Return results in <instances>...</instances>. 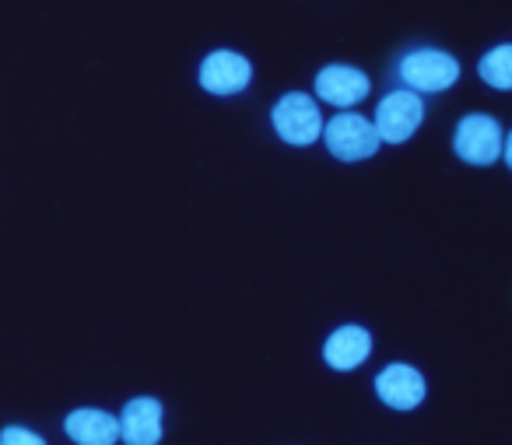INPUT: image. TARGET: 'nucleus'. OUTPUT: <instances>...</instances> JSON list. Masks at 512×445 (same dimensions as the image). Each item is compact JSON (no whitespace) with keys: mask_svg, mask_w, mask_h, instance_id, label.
Segmentation results:
<instances>
[{"mask_svg":"<svg viewBox=\"0 0 512 445\" xmlns=\"http://www.w3.org/2000/svg\"><path fill=\"white\" fill-rule=\"evenodd\" d=\"M320 137H323V144H327L330 155L341 158V162H365V158H372L379 148H383L372 120H365V116H358V113L334 116L330 123H323Z\"/></svg>","mask_w":512,"mask_h":445,"instance_id":"obj_1","label":"nucleus"},{"mask_svg":"<svg viewBox=\"0 0 512 445\" xmlns=\"http://www.w3.org/2000/svg\"><path fill=\"white\" fill-rule=\"evenodd\" d=\"M271 120H274V130H278L281 141L295 144V148L316 144L323 134V113H320V106H316L313 95H306V92H288L285 99L274 106Z\"/></svg>","mask_w":512,"mask_h":445,"instance_id":"obj_2","label":"nucleus"},{"mask_svg":"<svg viewBox=\"0 0 512 445\" xmlns=\"http://www.w3.org/2000/svg\"><path fill=\"white\" fill-rule=\"evenodd\" d=\"M460 78V60L442 50H414L400 60V81L407 92H446Z\"/></svg>","mask_w":512,"mask_h":445,"instance_id":"obj_3","label":"nucleus"},{"mask_svg":"<svg viewBox=\"0 0 512 445\" xmlns=\"http://www.w3.org/2000/svg\"><path fill=\"white\" fill-rule=\"evenodd\" d=\"M421 120H425L421 95L400 88V92H390L383 102H379L372 127H376V134L383 144H404V141H411V134L421 127Z\"/></svg>","mask_w":512,"mask_h":445,"instance_id":"obj_4","label":"nucleus"},{"mask_svg":"<svg viewBox=\"0 0 512 445\" xmlns=\"http://www.w3.org/2000/svg\"><path fill=\"white\" fill-rule=\"evenodd\" d=\"M502 127H498L491 116L484 113H470L460 120L453 137V151L463 158L467 165H491L502 158Z\"/></svg>","mask_w":512,"mask_h":445,"instance_id":"obj_5","label":"nucleus"},{"mask_svg":"<svg viewBox=\"0 0 512 445\" xmlns=\"http://www.w3.org/2000/svg\"><path fill=\"white\" fill-rule=\"evenodd\" d=\"M253 81V64L232 50H214L200 64V85L211 95H239Z\"/></svg>","mask_w":512,"mask_h":445,"instance_id":"obj_6","label":"nucleus"},{"mask_svg":"<svg viewBox=\"0 0 512 445\" xmlns=\"http://www.w3.org/2000/svg\"><path fill=\"white\" fill-rule=\"evenodd\" d=\"M428 393L425 375L414 365H390L376 375V396L393 410H414Z\"/></svg>","mask_w":512,"mask_h":445,"instance_id":"obj_7","label":"nucleus"},{"mask_svg":"<svg viewBox=\"0 0 512 445\" xmlns=\"http://www.w3.org/2000/svg\"><path fill=\"white\" fill-rule=\"evenodd\" d=\"M123 445H158L162 442V403L155 396H134L116 417Z\"/></svg>","mask_w":512,"mask_h":445,"instance_id":"obj_8","label":"nucleus"},{"mask_svg":"<svg viewBox=\"0 0 512 445\" xmlns=\"http://www.w3.org/2000/svg\"><path fill=\"white\" fill-rule=\"evenodd\" d=\"M316 95L323 102L337 109H348V106H358V102L369 95V78H365L358 67H348V64H330L316 74Z\"/></svg>","mask_w":512,"mask_h":445,"instance_id":"obj_9","label":"nucleus"},{"mask_svg":"<svg viewBox=\"0 0 512 445\" xmlns=\"http://www.w3.org/2000/svg\"><path fill=\"white\" fill-rule=\"evenodd\" d=\"M372 354V337L365 326H337L323 344V358L334 372H355Z\"/></svg>","mask_w":512,"mask_h":445,"instance_id":"obj_10","label":"nucleus"},{"mask_svg":"<svg viewBox=\"0 0 512 445\" xmlns=\"http://www.w3.org/2000/svg\"><path fill=\"white\" fill-rule=\"evenodd\" d=\"M64 431L74 445H116L120 442V424L113 414L95 407H78L67 414Z\"/></svg>","mask_w":512,"mask_h":445,"instance_id":"obj_11","label":"nucleus"},{"mask_svg":"<svg viewBox=\"0 0 512 445\" xmlns=\"http://www.w3.org/2000/svg\"><path fill=\"white\" fill-rule=\"evenodd\" d=\"M477 71H481V78L488 81L491 88L509 92L512 88V46H495V50L481 60Z\"/></svg>","mask_w":512,"mask_h":445,"instance_id":"obj_12","label":"nucleus"},{"mask_svg":"<svg viewBox=\"0 0 512 445\" xmlns=\"http://www.w3.org/2000/svg\"><path fill=\"white\" fill-rule=\"evenodd\" d=\"M0 445H46V438L22 428V424H8V428L0 431Z\"/></svg>","mask_w":512,"mask_h":445,"instance_id":"obj_13","label":"nucleus"}]
</instances>
